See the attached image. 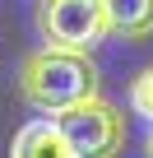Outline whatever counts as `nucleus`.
Masks as SVG:
<instances>
[{"mask_svg": "<svg viewBox=\"0 0 153 158\" xmlns=\"http://www.w3.org/2000/svg\"><path fill=\"white\" fill-rule=\"evenodd\" d=\"M98 93V65L88 51H74V47H37L23 56L19 65V98L33 112H65L74 102H84Z\"/></svg>", "mask_w": 153, "mask_h": 158, "instance_id": "obj_1", "label": "nucleus"}, {"mask_svg": "<svg viewBox=\"0 0 153 158\" xmlns=\"http://www.w3.org/2000/svg\"><path fill=\"white\" fill-rule=\"evenodd\" d=\"M56 121L70 135V144L79 149V158H116L125 149V112L116 102H107L102 93L56 112Z\"/></svg>", "mask_w": 153, "mask_h": 158, "instance_id": "obj_2", "label": "nucleus"}, {"mask_svg": "<svg viewBox=\"0 0 153 158\" xmlns=\"http://www.w3.org/2000/svg\"><path fill=\"white\" fill-rule=\"evenodd\" d=\"M37 33L51 47H74V51H93L107 37V14L102 0H37Z\"/></svg>", "mask_w": 153, "mask_h": 158, "instance_id": "obj_3", "label": "nucleus"}, {"mask_svg": "<svg viewBox=\"0 0 153 158\" xmlns=\"http://www.w3.org/2000/svg\"><path fill=\"white\" fill-rule=\"evenodd\" d=\"M10 158H79V149L70 144V135L60 130L56 116H33L28 126L14 130Z\"/></svg>", "mask_w": 153, "mask_h": 158, "instance_id": "obj_4", "label": "nucleus"}, {"mask_svg": "<svg viewBox=\"0 0 153 158\" xmlns=\"http://www.w3.org/2000/svg\"><path fill=\"white\" fill-rule=\"evenodd\" d=\"M102 14H107V33L139 42L153 33V0H102Z\"/></svg>", "mask_w": 153, "mask_h": 158, "instance_id": "obj_5", "label": "nucleus"}, {"mask_svg": "<svg viewBox=\"0 0 153 158\" xmlns=\"http://www.w3.org/2000/svg\"><path fill=\"white\" fill-rule=\"evenodd\" d=\"M130 112L153 121V65H144L135 79H130Z\"/></svg>", "mask_w": 153, "mask_h": 158, "instance_id": "obj_6", "label": "nucleus"}, {"mask_svg": "<svg viewBox=\"0 0 153 158\" xmlns=\"http://www.w3.org/2000/svg\"><path fill=\"white\" fill-rule=\"evenodd\" d=\"M144 153H148V158H153V130H148V139H144Z\"/></svg>", "mask_w": 153, "mask_h": 158, "instance_id": "obj_7", "label": "nucleus"}]
</instances>
